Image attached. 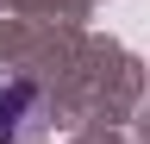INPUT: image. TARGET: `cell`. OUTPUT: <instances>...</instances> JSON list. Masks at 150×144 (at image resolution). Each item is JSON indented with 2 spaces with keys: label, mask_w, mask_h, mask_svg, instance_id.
<instances>
[{
  "label": "cell",
  "mask_w": 150,
  "mask_h": 144,
  "mask_svg": "<svg viewBox=\"0 0 150 144\" xmlns=\"http://www.w3.org/2000/svg\"><path fill=\"white\" fill-rule=\"evenodd\" d=\"M38 100H44V94H38V82H6V88H0V144H13V138L31 125Z\"/></svg>",
  "instance_id": "obj_1"
}]
</instances>
